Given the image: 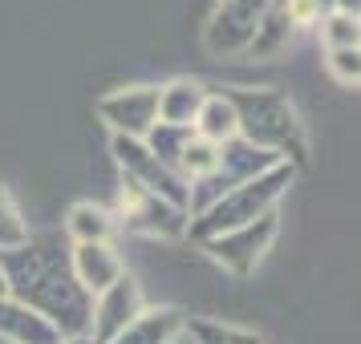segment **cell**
I'll list each match as a JSON object with an SVG mask.
<instances>
[{"label":"cell","instance_id":"obj_1","mask_svg":"<svg viewBox=\"0 0 361 344\" xmlns=\"http://www.w3.org/2000/svg\"><path fill=\"white\" fill-rule=\"evenodd\" d=\"M0 272H4L8 295L25 308L41 312L61 336H90L94 295L78 288V279L69 272V251H57L53 239L29 235L25 247L0 255Z\"/></svg>","mask_w":361,"mask_h":344},{"label":"cell","instance_id":"obj_2","mask_svg":"<svg viewBox=\"0 0 361 344\" xmlns=\"http://www.w3.org/2000/svg\"><path fill=\"white\" fill-rule=\"evenodd\" d=\"M224 98L235 110V138L268 150L276 158H305V130L293 101L272 85H231Z\"/></svg>","mask_w":361,"mask_h":344},{"label":"cell","instance_id":"obj_3","mask_svg":"<svg viewBox=\"0 0 361 344\" xmlns=\"http://www.w3.org/2000/svg\"><path fill=\"white\" fill-rule=\"evenodd\" d=\"M293 179H296V166L280 163V166H272L268 174H260V179L231 186L212 211H203L199 219H191L187 235L199 239V243H207V239H215V235H228V231H235V227L256 223L260 215L276 211V203L284 198V191L293 186Z\"/></svg>","mask_w":361,"mask_h":344},{"label":"cell","instance_id":"obj_4","mask_svg":"<svg viewBox=\"0 0 361 344\" xmlns=\"http://www.w3.org/2000/svg\"><path fill=\"white\" fill-rule=\"evenodd\" d=\"M110 215H114V223L122 231L147 235V239H183L187 227H191V215L183 207L150 195V191H142L130 179H122V186H118V211H110Z\"/></svg>","mask_w":361,"mask_h":344},{"label":"cell","instance_id":"obj_5","mask_svg":"<svg viewBox=\"0 0 361 344\" xmlns=\"http://www.w3.org/2000/svg\"><path fill=\"white\" fill-rule=\"evenodd\" d=\"M280 235V215L268 211L260 215L256 223H247V227H235L228 235H215L203 243V251H212V260L219 267H228L231 276H252L256 272V263L264 260V251L276 243Z\"/></svg>","mask_w":361,"mask_h":344},{"label":"cell","instance_id":"obj_6","mask_svg":"<svg viewBox=\"0 0 361 344\" xmlns=\"http://www.w3.org/2000/svg\"><path fill=\"white\" fill-rule=\"evenodd\" d=\"M272 0H219L207 25H203V45L215 57H235V53H247L252 37H256V25L268 13Z\"/></svg>","mask_w":361,"mask_h":344},{"label":"cell","instance_id":"obj_7","mask_svg":"<svg viewBox=\"0 0 361 344\" xmlns=\"http://www.w3.org/2000/svg\"><path fill=\"white\" fill-rule=\"evenodd\" d=\"M98 117L118 138H147L159 122V85H122L98 101Z\"/></svg>","mask_w":361,"mask_h":344},{"label":"cell","instance_id":"obj_8","mask_svg":"<svg viewBox=\"0 0 361 344\" xmlns=\"http://www.w3.org/2000/svg\"><path fill=\"white\" fill-rule=\"evenodd\" d=\"M142 308H147L142 284H138L130 272H122L106 292L94 295V308H90V340L110 344L134 316H142Z\"/></svg>","mask_w":361,"mask_h":344},{"label":"cell","instance_id":"obj_9","mask_svg":"<svg viewBox=\"0 0 361 344\" xmlns=\"http://www.w3.org/2000/svg\"><path fill=\"white\" fill-rule=\"evenodd\" d=\"M69 272L85 295H98L126 272V263H122L114 243H73L69 247Z\"/></svg>","mask_w":361,"mask_h":344},{"label":"cell","instance_id":"obj_10","mask_svg":"<svg viewBox=\"0 0 361 344\" xmlns=\"http://www.w3.org/2000/svg\"><path fill=\"white\" fill-rule=\"evenodd\" d=\"M66 336L41 316V312L17 304L13 295L0 300V344H61Z\"/></svg>","mask_w":361,"mask_h":344},{"label":"cell","instance_id":"obj_11","mask_svg":"<svg viewBox=\"0 0 361 344\" xmlns=\"http://www.w3.org/2000/svg\"><path fill=\"white\" fill-rule=\"evenodd\" d=\"M207 85L195 82V77H175V82L159 85V122L166 126H195L199 110H203V101H207Z\"/></svg>","mask_w":361,"mask_h":344},{"label":"cell","instance_id":"obj_12","mask_svg":"<svg viewBox=\"0 0 361 344\" xmlns=\"http://www.w3.org/2000/svg\"><path fill=\"white\" fill-rule=\"evenodd\" d=\"M280 163H284V158H276V154H268V150H260V146H252L244 138H231V142L219 146L215 170H219L231 186H240V182H252V179H260V174H268V170L280 166Z\"/></svg>","mask_w":361,"mask_h":344},{"label":"cell","instance_id":"obj_13","mask_svg":"<svg viewBox=\"0 0 361 344\" xmlns=\"http://www.w3.org/2000/svg\"><path fill=\"white\" fill-rule=\"evenodd\" d=\"M183 320L187 316L179 308H142V316H134L110 344H171L179 336Z\"/></svg>","mask_w":361,"mask_h":344},{"label":"cell","instance_id":"obj_14","mask_svg":"<svg viewBox=\"0 0 361 344\" xmlns=\"http://www.w3.org/2000/svg\"><path fill=\"white\" fill-rule=\"evenodd\" d=\"M293 37H296V25H293V17H288V8H284V0H272L268 13L260 17V25H256V37H252V45H247V57L272 61L280 53H288Z\"/></svg>","mask_w":361,"mask_h":344},{"label":"cell","instance_id":"obj_15","mask_svg":"<svg viewBox=\"0 0 361 344\" xmlns=\"http://www.w3.org/2000/svg\"><path fill=\"white\" fill-rule=\"evenodd\" d=\"M66 235L73 243H114L118 223L98 203H73L66 215Z\"/></svg>","mask_w":361,"mask_h":344},{"label":"cell","instance_id":"obj_16","mask_svg":"<svg viewBox=\"0 0 361 344\" xmlns=\"http://www.w3.org/2000/svg\"><path fill=\"white\" fill-rule=\"evenodd\" d=\"M191 130H195V138L212 142V146L231 142L235 138V110H231V101L224 94H207V101H203V110H199Z\"/></svg>","mask_w":361,"mask_h":344},{"label":"cell","instance_id":"obj_17","mask_svg":"<svg viewBox=\"0 0 361 344\" xmlns=\"http://www.w3.org/2000/svg\"><path fill=\"white\" fill-rule=\"evenodd\" d=\"M191 138H195V130H187V126H166V122H154L142 142H147V150L163 166L179 170V158H183V150H187V142H191Z\"/></svg>","mask_w":361,"mask_h":344},{"label":"cell","instance_id":"obj_18","mask_svg":"<svg viewBox=\"0 0 361 344\" xmlns=\"http://www.w3.org/2000/svg\"><path fill=\"white\" fill-rule=\"evenodd\" d=\"M25 243H29V223H25L20 207L13 203L8 186L0 182V255H4V251H17V247H25Z\"/></svg>","mask_w":361,"mask_h":344},{"label":"cell","instance_id":"obj_19","mask_svg":"<svg viewBox=\"0 0 361 344\" xmlns=\"http://www.w3.org/2000/svg\"><path fill=\"white\" fill-rule=\"evenodd\" d=\"M187 328H191L195 344H264L256 332L224 324V320H187Z\"/></svg>","mask_w":361,"mask_h":344},{"label":"cell","instance_id":"obj_20","mask_svg":"<svg viewBox=\"0 0 361 344\" xmlns=\"http://www.w3.org/2000/svg\"><path fill=\"white\" fill-rule=\"evenodd\" d=\"M215 163H219V146L203 142V138H191L187 150H183V158H179V179L183 182L203 179V174H212L215 170Z\"/></svg>","mask_w":361,"mask_h":344},{"label":"cell","instance_id":"obj_21","mask_svg":"<svg viewBox=\"0 0 361 344\" xmlns=\"http://www.w3.org/2000/svg\"><path fill=\"white\" fill-rule=\"evenodd\" d=\"M317 25H321V37H325V49H357V41H361L357 17L329 13V17H321Z\"/></svg>","mask_w":361,"mask_h":344},{"label":"cell","instance_id":"obj_22","mask_svg":"<svg viewBox=\"0 0 361 344\" xmlns=\"http://www.w3.org/2000/svg\"><path fill=\"white\" fill-rule=\"evenodd\" d=\"M325 65H329V73H333L337 85H349V89H353V85L361 82V53L357 49H329Z\"/></svg>","mask_w":361,"mask_h":344},{"label":"cell","instance_id":"obj_23","mask_svg":"<svg viewBox=\"0 0 361 344\" xmlns=\"http://www.w3.org/2000/svg\"><path fill=\"white\" fill-rule=\"evenodd\" d=\"M361 0H333V13H341V17H357Z\"/></svg>","mask_w":361,"mask_h":344},{"label":"cell","instance_id":"obj_24","mask_svg":"<svg viewBox=\"0 0 361 344\" xmlns=\"http://www.w3.org/2000/svg\"><path fill=\"white\" fill-rule=\"evenodd\" d=\"M61 344H94V340H90V336H66Z\"/></svg>","mask_w":361,"mask_h":344},{"label":"cell","instance_id":"obj_25","mask_svg":"<svg viewBox=\"0 0 361 344\" xmlns=\"http://www.w3.org/2000/svg\"><path fill=\"white\" fill-rule=\"evenodd\" d=\"M4 295H8V284H4V272H0V300H4Z\"/></svg>","mask_w":361,"mask_h":344}]
</instances>
